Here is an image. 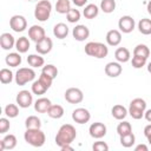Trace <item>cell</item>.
<instances>
[{
	"mask_svg": "<svg viewBox=\"0 0 151 151\" xmlns=\"http://www.w3.org/2000/svg\"><path fill=\"white\" fill-rule=\"evenodd\" d=\"M0 81L1 84H11L13 81V73L8 68H1L0 71Z\"/></svg>",
	"mask_w": 151,
	"mask_h": 151,
	"instance_id": "cell-37",
	"label": "cell"
},
{
	"mask_svg": "<svg viewBox=\"0 0 151 151\" xmlns=\"http://www.w3.org/2000/svg\"><path fill=\"white\" fill-rule=\"evenodd\" d=\"M9 27L17 33L24 32L27 28V20L24 15L15 14L9 19Z\"/></svg>",
	"mask_w": 151,
	"mask_h": 151,
	"instance_id": "cell-9",
	"label": "cell"
},
{
	"mask_svg": "<svg viewBox=\"0 0 151 151\" xmlns=\"http://www.w3.org/2000/svg\"><path fill=\"white\" fill-rule=\"evenodd\" d=\"M63 151H66V150H68V151H72L73 150V147L71 146V144H67V145H64V146H61L60 147Z\"/></svg>",
	"mask_w": 151,
	"mask_h": 151,
	"instance_id": "cell-48",
	"label": "cell"
},
{
	"mask_svg": "<svg viewBox=\"0 0 151 151\" xmlns=\"http://www.w3.org/2000/svg\"><path fill=\"white\" fill-rule=\"evenodd\" d=\"M5 61L7 64V66H11V67H18L21 61H22V58L20 55L19 52H12V53H8L5 58Z\"/></svg>",
	"mask_w": 151,
	"mask_h": 151,
	"instance_id": "cell-24",
	"label": "cell"
},
{
	"mask_svg": "<svg viewBox=\"0 0 151 151\" xmlns=\"http://www.w3.org/2000/svg\"><path fill=\"white\" fill-rule=\"evenodd\" d=\"M31 90H32V93H33V94L41 96V94H45V92L48 90V87H47L45 84H42V83H41V81L38 79V80L33 81Z\"/></svg>",
	"mask_w": 151,
	"mask_h": 151,
	"instance_id": "cell-31",
	"label": "cell"
},
{
	"mask_svg": "<svg viewBox=\"0 0 151 151\" xmlns=\"http://www.w3.org/2000/svg\"><path fill=\"white\" fill-rule=\"evenodd\" d=\"M15 48L19 53H26L29 50V40L27 37H20L15 41Z\"/></svg>",
	"mask_w": 151,
	"mask_h": 151,
	"instance_id": "cell-27",
	"label": "cell"
},
{
	"mask_svg": "<svg viewBox=\"0 0 151 151\" xmlns=\"http://www.w3.org/2000/svg\"><path fill=\"white\" fill-rule=\"evenodd\" d=\"M72 35L77 41H85L90 37V29L85 25H77L72 31Z\"/></svg>",
	"mask_w": 151,
	"mask_h": 151,
	"instance_id": "cell-16",
	"label": "cell"
},
{
	"mask_svg": "<svg viewBox=\"0 0 151 151\" xmlns=\"http://www.w3.org/2000/svg\"><path fill=\"white\" fill-rule=\"evenodd\" d=\"M146 110V101L142 98H134L131 100L130 106H129V114L133 118V119H142L144 117Z\"/></svg>",
	"mask_w": 151,
	"mask_h": 151,
	"instance_id": "cell-5",
	"label": "cell"
},
{
	"mask_svg": "<svg viewBox=\"0 0 151 151\" xmlns=\"http://www.w3.org/2000/svg\"><path fill=\"white\" fill-rule=\"evenodd\" d=\"M146 67H147V72H149V73H151V61L147 64V66H146Z\"/></svg>",
	"mask_w": 151,
	"mask_h": 151,
	"instance_id": "cell-50",
	"label": "cell"
},
{
	"mask_svg": "<svg viewBox=\"0 0 151 151\" xmlns=\"http://www.w3.org/2000/svg\"><path fill=\"white\" fill-rule=\"evenodd\" d=\"M100 9L106 14L112 13L116 9V0H101L100 1Z\"/></svg>",
	"mask_w": 151,
	"mask_h": 151,
	"instance_id": "cell-35",
	"label": "cell"
},
{
	"mask_svg": "<svg viewBox=\"0 0 151 151\" xmlns=\"http://www.w3.org/2000/svg\"><path fill=\"white\" fill-rule=\"evenodd\" d=\"M80 17H81V14H80L79 9H77V8H71V9L67 12V14H66L67 21L71 22V24L78 22V21L80 20Z\"/></svg>",
	"mask_w": 151,
	"mask_h": 151,
	"instance_id": "cell-39",
	"label": "cell"
},
{
	"mask_svg": "<svg viewBox=\"0 0 151 151\" xmlns=\"http://www.w3.org/2000/svg\"><path fill=\"white\" fill-rule=\"evenodd\" d=\"M5 114L8 117V118H15L18 114H19V105H15V104H7L5 106V110H4Z\"/></svg>",
	"mask_w": 151,
	"mask_h": 151,
	"instance_id": "cell-38",
	"label": "cell"
},
{
	"mask_svg": "<svg viewBox=\"0 0 151 151\" xmlns=\"http://www.w3.org/2000/svg\"><path fill=\"white\" fill-rule=\"evenodd\" d=\"M52 12V4L48 0H40L34 7V18L38 21L45 22L48 20Z\"/></svg>",
	"mask_w": 151,
	"mask_h": 151,
	"instance_id": "cell-4",
	"label": "cell"
},
{
	"mask_svg": "<svg viewBox=\"0 0 151 151\" xmlns=\"http://www.w3.org/2000/svg\"><path fill=\"white\" fill-rule=\"evenodd\" d=\"M114 58L118 63L124 64V63H127L130 60L131 54H130V51L126 47H118L114 52Z\"/></svg>",
	"mask_w": 151,
	"mask_h": 151,
	"instance_id": "cell-22",
	"label": "cell"
},
{
	"mask_svg": "<svg viewBox=\"0 0 151 151\" xmlns=\"http://www.w3.org/2000/svg\"><path fill=\"white\" fill-rule=\"evenodd\" d=\"M130 132H132V126H131V124L129 122L123 120L122 123H119L117 125V133L119 134V137L124 136V134H127Z\"/></svg>",
	"mask_w": 151,
	"mask_h": 151,
	"instance_id": "cell-36",
	"label": "cell"
},
{
	"mask_svg": "<svg viewBox=\"0 0 151 151\" xmlns=\"http://www.w3.org/2000/svg\"><path fill=\"white\" fill-rule=\"evenodd\" d=\"M134 151H149V147H147V145H145V144H138V145L134 147Z\"/></svg>",
	"mask_w": 151,
	"mask_h": 151,
	"instance_id": "cell-45",
	"label": "cell"
},
{
	"mask_svg": "<svg viewBox=\"0 0 151 151\" xmlns=\"http://www.w3.org/2000/svg\"><path fill=\"white\" fill-rule=\"evenodd\" d=\"M24 139L27 144L34 147H41L46 142V136L41 129H26Z\"/></svg>",
	"mask_w": 151,
	"mask_h": 151,
	"instance_id": "cell-2",
	"label": "cell"
},
{
	"mask_svg": "<svg viewBox=\"0 0 151 151\" xmlns=\"http://www.w3.org/2000/svg\"><path fill=\"white\" fill-rule=\"evenodd\" d=\"M52 47H53V42H52V39L48 37H45L40 41L35 42V51L41 55L50 53L52 51Z\"/></svg>",
	"mask_w": 151,
	"mask_h": 151,
	"instance_id": "cell-14",
	"label": "cell"
},
{
	"mask_svg": "<svg viewBox=\"0 0 151 151\" xmlns=\"http://www.w3.org/2000/svg\"><path fill=\"white\" fill-rule=\"evenodd\" d=\"M85 53L90 57H94L97 59H103L109 54V47L99 41H90L85 45Z\"/></svg>",
	"mask_w": 151,
	"mask_h": 151,
	"instance_id": "cell-3",
	"label": "cell"
},
{
	"mask_svg": "<svg viewBox=\"0 0 151 151\" xmlns=\"http://www.w3.org/2000/svg\"><path fill=\"white\" fill-rule=\"evenodd\" d=\"M105 39L109 46H118L122 41V32L118 29H110L106 33Z\"/></svg>",
	"mask_w": 151,
	"mask_h": 151,
	"instance_id": "cell-19",
	"label": "cell"
},
{
	"mask_svg": "<svg viewBox=\"0 0 151 151\" xmlns=\"http://www.w3.org/2000/svg\"><path fill=\"white\" fill-rule=\"evenodd\" d=\"M136 143V136L130 132L127 134H124V136H120V145L124 146V147H131L133 146Z\"/></svg>",
	"mask_w": 151,
	"mask_h": 151,
	"instance_id": "cell-34",
	"label": "cell"
},
{
	"mask_svg": "<svg viewBox=\"0 0 151 151\" xmlns=\"http://www.w3.org/2000/svg\"><path fill=\"white\" fill-rule=\"evenodd\" d=\"M52 103L48 98H45V97H41V98H38L34 103V110L38 112V113H47L48 109L51 107Z\"/></svg>",
	"mask_w": 151,
	"mask_h": 151,
	"instance_id": "cell-20",
	"label": "cell"
},
{
	"mask_svg": "<svg viewBox=\"0 0 151 151\" xmlns=\"http://www.w3.org/2000/svg\"><path fill=\"white\" fill-rule=\"evenodd\" d=\"M77 138V130L72 124H64L59 127L55 134V144L61 147L67 144H72Z\"/></svg>",
	"mask_w": 151,
	"mask_h": 151,
	"instance_id": "cell-1",
	"label": "cell"
},
{
	"mask_svg": "<svg viewBox=\"0 0 151 151\" xmlns=\"http://www.w3.org/2000/svg\"><path fill=\"white\" fill-rule=\"evenodd\" d=\"M144 136L146 137L147 142L151 144V124H149L144 127Z\"/></svg>",
	"mask_w": 151,
	"mask_h": 151,
	"instance_id": "cell-44",
	"label": "cell"
},
{
	"mask_svg": "<svg viewBox=\"0 0 151 151\" xmlns=\"http://www.w3.org/2000/svg\"><path fill=\"white\" fill-rule=\"evenodd\" d=\"M72 119L77 124H86L91 119V113H90L88 110H86L84 107H78V109L73 110V112H72Z\"/></svg>",
	"mask_w": 151,
	"mask_h": 151,
	"instance_id": "cell-12",
	"label": "cell"
},
{
	"mask_svg": "<svg viewBox=\"0 0 151 151\" xmlns=\"http://www.w3.org/2000/svg\"><path fill=\"white\" fill-rule=\"evenodd\" d=\"M106 132H107L106 125L104 123H100V122L92 123L90 125V127H88V133L94 139H100V138L105 137L106 136Z\"/></svg>",
	"mask_w": 151,
	"mask_h": 151,
	"instance_id": "cell-10",
	"label": "cell"
},
{
	"mask_svg": "<svg viewBox=\"0 0 151 151\" xmlns=\"http://www.w3.org/2000/svg\"><path fill=\"white\" fill-rule=\"evenodd\" d=\"M104 71H105V74L107 77H110V78H117V77H119L122 74L123 67H122L120 63H118V61H110V63L106 64Z\"/></svg>",
	"mask_w": 151,
	"mask_h": 151,
	"instance_id": "cell-13",
	"label": "cell"
},
{
	"mask_svg": "<svg viewBox=\"0 0 151 151\" xmlns=\"http://www.w3.org/2000/svg\"><path fill=\"white\" fill-rule=\"evenodd\" d=\"M64 97H65V100L70 104H79L83 101L84 99V94H83V91L78 87H70L65 91L64 93Z\"/></svg>",
	"mask_w": 151,
	"mask_h": 151,
	"instance_id": "cell-7",
	"label": "cell"
},
{
	"mask_svg": "<svg viewBox=\"0 0 151 151\" xmlns=\"http://www.w3.org/2000/svg\"><path fill=\"white\" fill-rule=\"evenodd\" d=\"M98 14H99V8L94 4L86 5L85 8H84V11H83V15L86 19H94L96 17H98Z\"/></svg>",
	"mask_w": 151,
	"mask_h": 151,
	"instance_id": "cell-25",
	"label": "cell"
},
{
	"mask_svg": "<svg viewBox=\"0 0 151 151\" xmlns=\"http://www.w3.org/2000/svg\"><path fill=\"white\" fill-rule=\"evenodd\" d=\"M136 22L131 15H123L118 21V28L123 33H131L134 29Z\"/></svg>",
	"mask_w": 151,
	"mask_h": 151,
	"instance_id": "cell-11",
	"label": "cell"
},
{
	"mask_svg": "<svg viewBox=\"0 0 151 151\" xmlns=\"http://www.w3.org/2000/svg\"><path fill=\"white\" fill-rule=\"evenodd\" d=\"M93 151H109V145L105 142H96L92 145Z\"/></svg>",
	"mask_w": 151,
	"mask_h": 151,
	"instance_id": "cell-43",
	"label": "cell"
},
{
	"mask_svg": "<svg viewBox=\"0 0 151 151\" xmlns=\"http://www.w3.org/2000/svg\"><path fill=\"white\" fill-rule=\"evenodd\" d=\"M9 127H11L9 120H8L7 118H5V117L0 118V133L5 134V133H6V132L9 130Z\"/></svg>",
	"mask_w": 151,
	"mask_h": 151,
	"instance_id": "cell-42",
	"label": "cell"
},
{
	"mask_svg": "<svg viewBox=\"0 0 151 151\" xmlns=\"http://www.w3.org/2000/svg\"><path fill=\"white\" fill-rule=\"evenodd\" d=\"M47 116L50 118H53V119H59V118H61L64 116V107L61 105H59V104H57V105L52 104L51 107L47 111Z\"/></svg>",
	"mask_w": 151,
	"mask_h": 151,
	"instance_id": "cell-28",
	"label": "cell"
},
{
	"mask_svg": "<svg viewBox=\"0 0 151 151\" xmlns=\"http://www.w3.org/2000/svg\"><path fill=\"white\" fill-rule=\"evenodd\" d=\"M17 137L14 134H6L1 140H0V151L4 150H13L17 146Z\"/></svg>",
	"mask_w": 151,
	"mask_h": 151,
	"instance_id": "cell-17",
	"label": "cell"
},
{
	"mask_svg": "<svg viewBox=\"0 0 151 151\" xmlns=\"http://www.w3.org/2000/svg\"><path fill=\"white\" fill-rule=\"evenodd\" d=\"M17 104L21 109H27L33 104V94L27 90H21L17 94Z\"/></svg>",
	"mask_w": 151,
	"mask_h": 151,
	"instance_id": "cell-8",
	"label": "cell"
},
{
	"mask_svg": "<svg viewBox=\"0 0 151 151\" xmlns=\"http://www.w3.org/2000/svg\"><path fill=\"white\" fill-rule=\"evenodd\" d=\"M133 55H137V57H142V58L147 59L150 57V48L146 45H144V44H138L133 48Z\"/></svg>",
	"mask_w": 151,
	"mask_h": 151,
	"instance_id": "cell-30",
	"label": "cell"
},
{
	"mask_svg": "<svg viewBox=\"0 0 151 151\" xmlns=\"http://www.w3.org/2000/svg\"><path fill=\"white\" fill-rule=\"evenodd\" d=\"M41 73H45V74L50 76L52 79H55L57 76H58V68L54 65H52V64H47V65L42 66Z\"/></svg>",
	"mask_w": 151,
	"mask_h": 151,
	"instance_id": "cell-40",
	"label": "cell"
},
{
	"mask_svg": "<svg viewBox=\"0 0 151 151\" xmlns=\"http://www.w3.org/2000/svg\"><path fill=\"white\" fill-rule=\"evenodd\" d=\"M27 63H28V65H29L31 67L37 68V67L44 66L45 60H44V58L41 57V54L38 53V54H29V55L27 57Z\"/></svg>",
	"mask_w": 151,
	"mask_h": 151,
	"instance_id": "cell-26",
	"label": "cell"
},
{
	"mask_svg": "<svg viewBox=\"0 0 151 151\" xmlns=\"http://www.w3.org/2000/svg\"><path fill=\"white\" fill-rule=\"evenodd\" d=\"M27 1H31V2H33V1H37V0H27Z\"/></svg>",
	"mask_w": 151,
	"mask_h": 151,
	"instance_id": "cell-51",
	"label": "cell"
},
{
	"mask_svg": "<svg viewBox=\"0 0 151 151\" xmlns=\"http://www.w3.org/2000/svg\"><path fill=\"white\" fill-rule=\"evenodd\" d=\"M45 37H46V32H45L44 27H41L39 25H33L28 28V38L32 41L38 42L41 39H44Z\"/></svg>",
	"mask_w": 151,
	"mask_h": 151,
	"instance_id": "cell-15",
	"label": "cell"
},
{
	"mask_svg": "<svg viewBox=\"0 0 151 151\" xmlns=\"http://www.w3.org/2000/svg\"><path fill=\"white\" fill-rule=\"evenodd\" d=\"M53 34L57 39H65L68 35V27L64 22H59L53 27Z\"/></svg>",
	"mask_w": 151,
	"mask_h": 151,
	"instance_id": "cell-23",
	"label": "cell"
},
{
	"mask_svg": "<svg viewBox=\"0 0 151 151\" xmlns=\"http://www.w3.org/2000/svg\"><path fill=\"white\" fill-rule=\"evenodd\" d=\"M111 114L117 120H124L126 118V116L129 114V111L125 106H123L120 104H117L111 109Z\"/></svg>",
	"mask_w": 151,
	"mask_h": 151,
	"instance_id": "cell-21",
	"label": "cell"
},
{
	"mask_svg": "<svg viewBox=\"0 0 151 151\" xmlns=\"http://www.w3.org/2000/svg\"><path fill=\"white\" fill-rule=\"evenodd\" d=\"M144 118L149 122V123H151V109H149V110H145V113H144Z\"/></svg>",
	"mask_w": 151,
	"mask_h": 151,
	"instance_id": "cell-47",
	"label": "cell"
},
{
	"mask_svg": "<svg viewBox=\"0 0 151 151\" xmlns=\"http://www.w3.org/2000/svg\"><path fill=\"white\" fill-rule=\"evenodd\" d=\"M72 2H73L77 7H83V6H85V4L87 2V0H72Z\"/></svg>",
	"mask_w": 151,
	"mask_h": 151,
	"instance_id": "cell-46",
	"label": "cell"
},
{
	"mask_svg": "<svg viewBox=\"0 0 151 151\" xmlns=\"http://www.w3.org/2000/svg\"><path fill=\"white\" fill-rule=\"evenodd\" d=\"M138 31L144 35L151 34V19H147V18L140 19L138 21Z\"/></svg>",
	"mask_w": 151,
	"mask_h": 151,
	"instance_id": "cell-29",
	"label": "cell"
},
{
	"mask_svg": "<svg viewBox=\"0 0 151 151\" xmlns=\"http://www.w3.org/2000/svg\"><path fill=\"white\" fill-rule=\"evenodd\" d=\"M71 9V1L70 0H58L55 4V11L59 14H67Z\"/></svg>",
	"mask_w": 151,
	"mask_h": 151,
	"instance_id": "cell-32",
	"label": "cell"
},
{
	"mask_svg": "<svg viewBox=\"0 0 151 151\" xmlns=\"http://www.w3.org/2000/svg\"><path fill=\"white\" fill-rule=\"evenodd\" d=\"M15 84L19 85V86H24L26 85L27 83H31L34 80L35 78V72L33 68L31 67H21L15 73Z\"/></svg>",
	"mask_w": 151,
	"mask_h": 151,
	"instance_id": "cell-6",
	"label": "cell"
},
{
	"mask_svg": "<svg viewBox=\"0 0 151 151\" xmlns=\"http://www.w3.org/2000/svg\"><path fill=\"white\" fill-rule=\"evenodd\" d=\"M15 41L17 40L14 39V37L11 33L5 32L0 35V45H1V48L5 51H8V50L15 47Z\"/></svg>",
	"mask_w": 151,
	"mask_h": 151,
	"instance_id": "cell-18",
	"label": "cell"
},
{
	"mask_svg": "<svg viewBox=\"0 0 151 151\" xmlns=\"http://www.w3.org/2000/svg\"><path fill=\"white\" fill-rule=\"evenodd\" d=\"M146 60L145 58H142V57H137V55H133L132 57V60H131V64H132V67L134 68H142L146 65Z\"/></svg>",
	"mask_w": 151,
	"mask_h": 151,
	"instance_id": "cell-41",
	"label": "cell"
},
{
	"mask_svg": "<svg viewBox=\"0 0 151 151\" xmlns=\"http://www.w3.org/2000/svg\"><path fill=\"white\" fill-rule=\"evenodd\" d=\"M146 9H147V13L151 15V0H150V1L146 4Z\"/></svg>",
	"mask_w": 151,
	"mask_h": 151,
	"instance_id": "cell-49",
	"label": "cell"
},
{
	"mask_svg": "<svg viewBox=\"0 0 151 151\" xmlns=\"http://www.w3.org/2000/svg\"><path fill=\"white\" fill-rule=\"evenodd\" d=\"M26 129H40L41 127V120L37 116H28L25 120Z\"/></svg>",
	"mask_w": 151,
	"mask_h": 151,
	"instance_id": "cell-33",
	"label": "cell"
}]
</instances>
